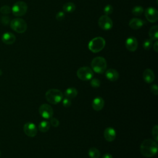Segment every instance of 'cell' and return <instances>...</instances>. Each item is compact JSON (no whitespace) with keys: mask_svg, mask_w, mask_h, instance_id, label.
Returning <instances> with one entry per match:
<instances>
[{"mask_svg":"<svg viewBox=\"0 0 158 158\" xmlns=\"http://www.w3.org/2000/svg\"><path fill=\"white\" fill-rule=\"evenodd\" d=\"M158 146L156 141L146 139L144 140L139 148L141 154L146 157H151L155 156L157 152Z\"/></svg>","mask_w":158,"mask_h":158,"instance_id":"cell-1","label":"cell"},{"mask_svg":"<svg viewBox=\"0 0 158 158\" xmlns=\"http://www.w3.org/2000/svg\"><path fill=\"white\" fill-rule=\"evenodd\" d=\"M149 36L151 40L157 41L158 38V27L157 25L152 26L149 31Z\"/></svg>","mask_w":158,"mask_h":158,"instance_id":"cell-20","label":"cell"},{"mask_svg":"<svg viewBox=\"0 0 158 158\" xmlns=\"http://www.w3.org/2000/svg\"><path fill=\"white\" fill-rule=\"evenodd\" d=\"M103 11L106 15H109L113 12V7L110 4H107L104 7Z\"/></svg>","mask_w":158,"mask_h":158,"instance_id":"cell-28","label":"cell"},{"mask_svg":"<svg viewBox=\"0 0 158 158\" xmlns=\"http://www.w3.org/2000/svg\"><path fill=\"white\" fill-rule=\"evenodd\" d=\"M151 91L153 94H154L156 96H157L158 94V88H157V85L154 84L151 86Z\"/></svg>","mask_w":158,"mask_h":158,"instance_id":"cell-34","label":"cell"},{"mask_svg":"<svg viewBox=\"0 0 158 158\" xmlns=\"http://www.w3.org/2000/svg\"><path fill=\"white\" fill-rule=\"evenodd\" d=\"M152 44V40L149 39H146L143 43V47L145 50H149L151 48Z\"/></svg>","mask_w":158,"mask_h":158,"instance_id":"cell-25","label":"cell"},{"mask_svg":"<svg viewBox=\"0 0 158 158\" xmlns=\"http://www.w3.org/2000/svg\"><path fill=\"white\" fill-rule=\"evenodd\" d=\"M1 151H0V156H1Z\"/></svg>","mask_w":158,"mask_h":158,"instance_id":"cell-38","label":"cell"},{"mask_svg":"<svg viewBox=\"0 0 158 158\" xmlns=\"http://www.w3.org/2000/svg\"><path fill=\"white\" fill-rule=\"evenodd\" d=\"M153 49L156 52L158 51V42H157V41H156V42L153 44Z\"/></svg>","mask_w":158,"mask_h":158,"instance_id":"cell-35","label":"cell"},{"mask_svg":"<svg viewBox=\"0 0 158 158\" xmlns=\"http://www.w3.org/2000/svg\"><path fill=\"white\" fill-rule=\"evenodd\" d=\"M138 41L133 36H130L125 41L126 48L131 52L135 51L138 48Z\"/></svg>","mask_w":158,"mask_h":158,"instance_id":"cell-12","label":"cell"},{"mask_svg":"<svg viewBox=\"0 0 158 158\" xmlns=\"http://www.w3.org/2000/svg\"><path fill=\"white\" fill-rule=\"evenodd\" d=\"M105 44V40L101 36H98L94 38L89 42L88 48L91 52L96 53L102 51L104 49Z\"/></svg>","mask_w":158,"mask_h":158,"instance_id":"cell-4","label":"cell"},{"mask_svg":"<svg viewBox=\"0 0 158 158\" xmlns=\"http://www.w3.org/2000/svg\"><path fill=\"white\" fill-rule=\"evenodd\" d=\"M23 131L29 137H34L37 134V128L36 125L32 122H27L23 125Z\"/></svg>","mask_w":158,"mask_h":158,"instance_id":"cell-10","label":"cell"},{"mask_svg":"<svg viewBox=\"0 0 158 158\" xmlns=\"http://www.w3.org/2000/svg\"><path fill=\"white\" fill-rule=\"evenodd\" d=\"M16 40L15 36L10 32H6L2 34L1 36L2 41L6 44H12Z\"/></svg>","mask_w":158,"mask_h":158,"instance_id":"cell-14","label":"cell"},{"mask_svg":"<svg viewBox=\"0 0 158 158\" xmlns=\"http://www.w3.org/2000/svg\"><path fill=\"white\" fill-rule=\"evenodd\" d=\"M144 14L146 19L151 23L156 22L158 19V12L154 7L147 8L144 11Z\"/></svg>","mask_w":158,"mask_h":158,"instance_id":"cell-11","label":"cell"},{"mask_svg":"<svg viewBox=\"0 0 158 158\" xmlns=\"http://www.w3.org/2000/svg\"><path fill=\"white\" fill-rule=\"evenodd\" d=\"M50 128V123L47 120H42L38 125V129L41 132H46Z\"/></svg>","mask_w":158,"mask_h":158,"instance_id":"cell-21","label":"cell"},{"mask_svg":"<svg viewBox=\"0 0 158 158\" xmlns=\"http://www.w3.org/2000/svg\"><path fill=\"white\" fill-rule=\"evenodd\" d=\"M104 137L107 141L112 142L116 137V131L112 127H107L104 131Z\"/></svg>","mask_w":158,"mask_h":158,"instance_id":"cell-13","label":"cell"},{"mask_svg":"<svg viewBox=\"0 0 158 158\" xmlns=\"http://www.w3.org/2000/svg\"><path fill=\"white\" fill-rule=\"evenodd\" d=\"M144 12V9L143 7L140 6H135L133 9H132V14L135 15V16H140Z\"/></svg>","mask_w":158,"mask_h":158,"instance_id":"cell-24","label":"cell"},{"mask_svg":"<svg viewBox=\"0 0 158 158\" xmlns=\"http://www.w3.org/2000/svg\"><path fill=\"white\" fill-rule=\"evenodd\" d=\"M152 135L154 139V141H158V126L157 125H156L153 127L152 129Z\"/></svg>","mask_w":158,"mask_h":158,"instance_id":"cell-26","label":"cell"},{"mask_svg":"<svg viewBox=\"0 0 158 158\" xmlns=\"http://www.w3.org/2000/svg\"><path fill=\"white\" fill-rule=\"evenodd\" d=\"M10 28L17 33H23L27 29L26 22L20 18H16L10 22Z\"/></svg>","mask_w":158,"mask_h":158,"instance_id":"cell-5","label":"cell"},{"mask_svg":"<svg viewBox=\"0 0 158 158\" xmlns=\"http://www.w3.org/2000/svg\"><path fill=\"white\" fill-rule=\"evenodd\" d=\"M77 75L79 79L83 81H88L93 78V71L88 67H82L78 69Z\"/></svg>","mask_w":158,"mask_h":158,"instance_id":"cell-7","label":"cell"},{"mask_svg":"<svg viewBox=\"0 0 158 158\" xmlns=\"http://www.w3.org/2000/svg\"><path fill=\"white\" fill-rule=\"evenodd\" d=\"M49 123H50V125H51L54 127H57L60 123L59 120L57 119L56 118H54V117H51L50 118Z\"/></svg>","mask_w":158,"mask_h":158,"instance_id":"cell-32","label":"cell"},{"mask_svg":"<svg viewBox=\"0 0 158 158\" xmlns=\"http://www.w3.org/2000/svg\"><path fill=\"white\" fill-rule=\"evenodd\" d=\"M77 94H78V91H77V89L75 88H73V87L67 88L64 92L65 97L68 98L69 99L75 98L77 96Z\"/></svg>","mask_w":158,"mask_h":158,"instance_id":"cell-19","label":"cell"},{"mask_svg":"<svg viewBox=\"0 0 158 158\" xmlns=\"http://www.w3.org/2000/svg\"><path fill=\"white\" fill-rule=\"evenodd\" d=\"M105 75L106 78L110 81H115L119 78L118 72L114 69H109L105 71Z\"/></svg>","mask_w":158,"mask_h":158,"instance_id":"cell-15","label":"cell"},{"mask_svg":"<svg viewBox=\"0 0 158 158\" xmlns=\"http://www.w3.org/2000/svg\"><path fill=\"white\" fill-rule=\"evenodd\" d=\"M27 9V4L23 1H20L14 4L11 8V11L15 16L21 17L26 14Z\"/></svg>","mask_w":158,"mask_h":158,"instance_id":"cell-6","label":"cell"},{"mask_svg":"<svg viewBox=\"0 0 158 158\" xmlns=\"http://www.w3.org/2000/svg\"><path fill=\"white\" fill-rule=\"evenodd\" d=\"M104 106V99L100 97L97 96L96 97L92 102V107L96 111L101 110Z\"/></svg>","mask_w":158,"mask_h":158,"instance_id":"cell-16","label":"cell"},{"mask_svg":"<svg viewBox=\"0 0 158 158\" xmlns=\"http://www.w3.org/2000/svg\"><path fill=\"white\" fill-rule=\"evenodd\" d=\"M102 158H112V156L109 153H106L104 155H103Z\"/></svg>","mask_w":158,"mask_h":158,"instance_id":"cell-36","label":"cell"},{"mask_svg":"<svg viewBox=\"0 0 158 158\" xmlns=\"http://www.w3.org/2000/svg\"><path fill=\"white\" fill-rule=\"evenodd\" d=\"M99 27L104 30H109L112 28L113 23L111 19L107 15L101 16L98 20Z\"/></svg>","mask_w":158,"mask_h":158,"instance_id":"cell-9","label":"cell"},{"mask_svg":"<svg viewBox=\"0 0 158 158\" xmlns=\"http://www.w3.org/2000/svg\"><path fill=\"white\" fill-rule=\"evenodd\" d=\"M143 78L146 83H151L154 80L155 75L151 69H146L144 70L143 73Z\"/></svg>","mask_w":158,"mask_h":158,"instance_id":"cell-17","label":"cell"},{"mask_svg":"<svg viewBox=\"0 0 158 158\" xmlns=\"http://www.w3.org/2000/svg\"><path fill=\"white\" fill-rule=\"evenodd\" d=\"M65 18V13L64 12H58L56 15V19L57 20H62Z\"/></svg>","mask_w":158,"mask_h":158,"instance_id":"cell-33","label":"cell"},{"mask_svg":"<svg viewBox=\"0 0 158 158\" xmlns=\"http://www.w3.org/2000/svg\"><path fill=\"white\" fill-rule=\"evenodd\" d=\"M75 5L73 2H67L63 5L62 9L65 12H72L75 10Z\"/></svg>","mask_w":158,"mask_h":158,"instance_id":"cell-22","label":"cell"},{"mask_svg":"<svg viewBox=\"0 0 158 158\" xmlns=\"http://www.w3.org/2000/svg\"><path fill=\"white\" fill-rule=\"evenodd\" d=\"M62 105H63L65 107H69L71 106V104H72L71 99H69V98H68L65 97L64 98L62 99Z\"/></svg>","mask_w":158,"mask_h":158,"instance_id":"cell-31","label":"cell"},{"mask_svg":"<svg viewBox=\"0 0 158 158\" xmlns=\"http://www.w3.org/2000/svg\"><path fill=\"white\" fill-rule=\"evenodd\" d=\"M144 21H143L140 19L138 18H133L129 22V26L131 29L133 30H138L143 27L144 24Z\"/></svg>","mask_w":158,"mask_h":158,"instance_id":"cell-18","label":"cell"},{"mask_svg":"<svg viewBox=\"0 0 158 158\" xmlns=\"http://www.w3.org/2000/svg\"><path fill=\"white\" fill-rule=\"evenodd\" d=\"M92 69L97 73H103L107 68V62L106 59L102 57H94L91 63Z\"/></svg>","mask_w":158,"mask_h":158,"instance_id":"cell-3","label":"cell"},{"mask_svg":"<svg viewBox=\"0 0 158 158\" xmlns=\"http://www.w3.org/2000/svg\"><path fill=\"white\" fill-rule=\"evenodd\" d=\"M0 12L1 14H4V15H6V14H9L11 12V8L9 6L5 5L1 7Z\"/></svg>","mask_w":158,"mask_h":158,"instance_id":"cell-27","label":"cell"},{"mask_svg":"<svg viewBox=\"0 0 158 158\" xmlns=\"http://www.w3.org/2000/svg\"><path fill=\"white\" fill-rule=\"evenodd\" d=\"M39 113L40 115L46 119H49L52 117L54 110L52 107L48 104H43L39 107Z\"/></svg>","mask_w":158,"mask_h":158,"instance_id":"cell-8","label":"cell"},{"mask_svg":"<svg viewBox=\"0 0 158 158\" xmlns=\"http://www.w3.org/2000/svg\"><path fill=\"white\" fill-rule=\"evenodd\" d=\"M0 21H1V23L4 25H8L9 23H10V19L8 16L7 15H2L1 17V19H0Z\"/></svg>","mask_w":158,"mask_h":158,"instance_id":"cell-30","label":"cell"},{"mask_svg":"<svg viewBox=\"0 0 158 158\" xmlns=\"http://www.w3.org/2000/svg\"><path fill=\"white\" fill-rule=\"evenodd\" d=\"M88 156L91 158H99L100 157V155H101V153H100L99 151L94 147L91 148L88 150Z\"/></svg>","mask_w":158,"mask_h":158,"instance_id":"cell-23","label":"cell"},{"mask_svg":"<svg viewBox=\"0 0 158 158\" xmlns=\"http://www.w3.org/2000/svg\"><path fill=\"white\" fill-rule=\"evenodd\" d=\"M2 70L0 69V76L2 75Z\"/></svg>","mask_w":158,"mask_h":158,"instance_id":"cell-37","label":"cell"},{"mask_svg":"<svg viewBox=\"0 0 158 158\" xmlns=\"http://www.w3.org/2000/svg\"><path fill=\"white\" fill-rule=\"evenodd\" d=\"M90 84H91L92 87L97 88H99L100 86L101 82H100L99 80H98L97 78H93L90 81Z\"/></svg>","mask_w":158,"mask_h":158,"instance_id":"cell-29","label":"cell"},{"mask_svg":"<svg viewBox=\"0 0 158 158\" xmlns=\"http://www.w3.org/2000/svg\"><path fill=\"white\" fill-rule=\"evenodd\" d=\"M63 93L57 89H49L45 94V97L48 102L52 104H57L62 101Z\"/></svg>","mask_w":158,"mask_h":158,"instance_id":"cell-2","label":"cell"}]
</instances>
